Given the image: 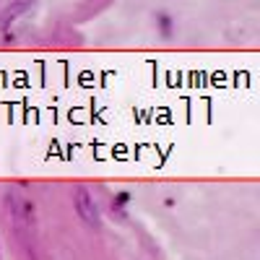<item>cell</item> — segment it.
Wrapping results in <instances>:
<instances>
[{"label":"cell","mask_w":260,"mask_h":260,"mask_svg":"<svg viewBox=\"0 0 260 260\" xmlns=\"http://www.w3.org/2000/svg\"><path fill=\"white\" fill-rule=\"evenodd\" d=\"M6 203L11 208V216H13V221L16 226H31L34 224V206L26 201V198H21L18 192H8L6 195Z\"/></svg>","instance_id":"6da1fadb"},{"label":"cell","mask_w":260,"mask_h":260,"mask_svg":"<svg viewBox=\"0 0 260 260\" xmlns=\"http://www.w3.org/2000/svg\"><path fill=\"white\" fill-rule=\"evenodd\" d=\"M73 203H76V213L81 216L86 224H89V226H99L102 216H99V208H96L94 198L89 195V190H86V187H76V198H73Z\"/></svg>","instance_id":"7a4b0ae2"},{"label":"cell","mask_w":260,"mask_h":260,"mask_svg":"<svg viewBox=\"0 0 260 260\" xmlns=\"http://www.w3.org/2000/svg\"><path fill=\"white\" fill-rule=\"evenodd\" d=\"M29 6H31V0H16V3H11L3 13H0V34H6V31L13 26V21L26 13Z\"/></svg>","instance_id":"3957f363"},{"label":"cell","mask_w":260,"mask_h":260,"mask_svg":"<svg viewBox=\"0 0 260 260\" xmlns=\"http://www.w3.org/2000/svg\"><path fill=\"white\" fill-rule=\"evenodd\" d=\"M156 21H159V26H161V34H164V37H169V34H172V18H169L167 13H159V16H156Z\"/></svg>","instance_id":"277c9868"},{"label":"cell","mask_w":260,"mask_h":260,"mask_svg":"<svg viewBox=\"0 0 260 260\" xmlns=\"http://www.w3.org/2000/svg\"><path fill=\"white\" fill-rule=\"evenodd\" d=\"M127 201H130V195H127V192H120L117 198H115V206L122 208V206H127Z\"/></svg>","instance_id":"5b68a950"}]
</instances>
